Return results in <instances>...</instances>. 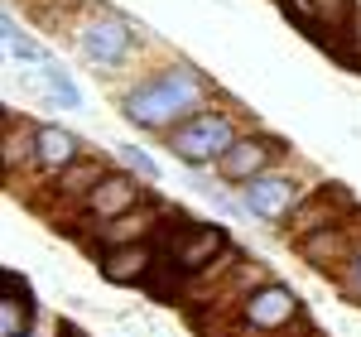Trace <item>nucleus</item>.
Masks as SVG:
<instances>
[{
    "label": "nucleus",
    "mask_w": 361,
    "mask_h": 337,
    "mask_svg": "<svg viewBox=\"0 0 361 337\" xmlns=\"http://www.w3.org/2000/svg\"><path fill=\"white\" fill-rule=\"evenodd\" d=\"M207 97H212V82L197 73L193 63H169V68H159V73H149V78H140L135 87L121 92V116L135 130L169 135L188 116L207 111Z\"/></svg>",
    "instance_id": "obj_1"
},
{
    "label": "nucleus",
    "mask_w": 361,
    "mask_h": 337,
    "mask_svg": "<svg viewBox=\"0 0 361 337\" xmlns=\"http://www.w3.org/2000/svg\"><path fill=\"white\" fill-rule=\"evenodd\" d=\"M159 255L173 260L183 275H217L226 260H236V246H231V236H226L222 226L212 222H197V217H183V212H173V222L159 231Z\"/></svg>",
    "instance_id": "obj_2"
},
{
    "label": "nucleus",
    "mask_w": 361,
    "mask_h": 337,
    "mask_svg": "<svg viewBox=\"0 0 361 337\" xmlns=\"http://www.w3.org/2000/svg\"><path fill=\"white\" fill-rule=\"evenodd\" d=\"M279 10L289 15V25L299 29L304 39H313L323 54L357 63V0H279Z\"/></svg>",
    "instance_id": "obj_3"
},
{
    "label": "nucleus",
    "mask_w": 361,
    "mask_h": 337,
    "mask_svg": "<svg viewBox=\"0 0 361 337\" xmlns=\"http://www.w3.org/2000/svg\"><path fill=\"white\" fill-rule=\"evenodd\" d=\"M241 140V125H236V116H226V111H197L188 116L178 130H169L164 135V149L178 159V164H188V168H217V159H222L231 145Z\"/></svg>",
    "instance_id": "obj_4"
},
{
    "label": "nucleus",
    "mask_w": 361,
    "mask_h": 337,
    "mask_svg": "<svg viewBox=\"0 0 361 337\" xmlns=\"http://www.w3.org/2000/svg\"><path fill=\"white\" fill-rule=\"evenodd\" d=\"M236 323H241L246 333L275 337V333H284V328L299 323V294H294L289 284L265 280V275H260V280L236 299Z\"/></svg>",
    "instance_id": "obj_5"
},
{
    "label": "nucleus",
    "mask_w": 361,
    "mask_h": 337,
    "mask_svg": "<svg viewBox=\"0 0 361 337\" xmlns=\"http://www.w3.org/2000/svg\"><path fill=\"white\" fill-rule=\"evenodd\" d=\"M284 154H289V145L279 140V135H260V130H250V135H246V130H241V140L217 159V178H222V183H236V188H246V183L260 178V173H270Z\"/></svg>",
    "instance_id": "obj_6"
},
{
    "label": "nucleus",
    "mask_w": 361,
    "mask_h": 337,
    "mask_svg": "<svg viewBox=\"0 0 361 337\" xmlns=\"http://www.w3.org/2000/svg\"><path fill=\"white\" fill-rule=\"evenodd\" d=\"M241 202H246L250 217H260V222H289L304 207V183L294 173H284V168H270V173H260L255 183L241 188Z\"/></svg>",
    "instance_id": "obj_7"
},
{
    "label": "nucleus",
    "mask_w": 361,
    "mask_h": 337,
    "mask_svg": "<svg viewBox=\"0 0 361 337\" xmlns=\"http://www.w3.org/2000/svg\"><path fill=\"white\" fill-rule=\"evenodd\" d=\"M140 207H145V178H135L130 168H111L82 202V217L87 222H116L126 212H140Z\"/></svg>",
    "instance_id": "obj_8"
},
{
    "label": "nucleus",
    "mask_w": 361,
    "mask_h": 337,
    "mask_svg": "<svg viewBox=\"0 0 361 337\" xmlns=\"http://www.w3.org/2000/svg\"><path fill=\"white\" fill-rule=\"evenodd\" d=\"M78 49H82L97 68H126V58L135 54V29L126 25V20H87L78 25Z\"/></svg>",
    "instance_id": "obj_9"
},
{
    "label": "nucleus",
    "mask_w": 361,
    "mask_h": 337,
    "mask_svg": "<svg viewBox=\"0 0 361 337\" xmlns=\"http://www.w3.org/2000/svg\"><path fill=\"white\" fill-rule=\"evenodd\" d=\"M357 236L347 222H328V226H308L294 236V251L304 255L313 270H347V260L357 255Z\"/></svg>",
    "instance_id": "obj_10"
},
{
    "label": "nucleus",
    "mask_w": 361,
    "mask_h": 337,
    "mask_svg": "<svg viewBox=\"0 0 361 337\" xmlns=\"http://www.w3.org/2000/svg\"><path fill=\"white\" fill-rule=\"evenodd\" d=\"M82 154H87V145L73 130H63L54 121H34V173L58 178L63 168H73Z\"/></svg>",
    "instance_id": "obj_11"
},
{
    "label": "nucleus",
    "mask_w": 361,
    "mask_h": 337,
    "mask_svg": "<svg viewBox=\"0 0 361 337\" xmlns=\"http://www.w3.org/2000/svg\"><path fill=\"white\" fill-rule=\"evenodd\" d=\"M159 265V246L154 241H135V246H116V251L97 255V270L106 284H149Z\"/></svg>",
    "instance_id": "obj_12"
},
{
    "label": "nucleus",
    "mask_w": 361,
    "mask_h": 337,
    "mask_svg": "<svg viewBox=\"0 0 361 337\" xmlns=\"http://www.w3.org/2000/svg\"><path fill=\"white\" fill-rule=\"evenodd\" d=\"M5 289L0 294V337H29L39 328V299L20 270H5Z\"/></svg>",
    "instance_id": "obj_13"
},
{
    "label": "nucleus",
    "mask_w": 361,
    "mask_h": 337,
    "mask_svg": "<svg viewBox=\"0 0 361 337\" xmlns=\"http://www.w3.org/2000/svg\"><path fill=\"white\" fill-rule=\"evenodd\" d=\"M106 173H111V164H106V159H92V154H82L73 168H63L54 183H49V193H54L63 207H82L87 197H92V188H97Z\"/></svg>",
    "instance_id": "obj_14"
},
{
    "label": "nucleus",
    "mask_w": 361,
    "mask_h": 337,
    "mask_svg": "<svg viewBox=\"0 0 361 337\" xmlns=\"http://www.w3.org/2000/svg\"><path fill=\"white\" fill-rule=\"evenodd\" d=\"M39 78H44V87L54 92V102L63 106V111H78V106H82V87L73 82V78H68V68H58L54 58L39 68Z\"/></svg>",
    "instance_id": "obj_15"
},
{
    "label": "nucleus",
    "mask_w": 361,
    "mask_h": 337,
    "mask_svg": "<svg viewBox=\"0 0 361 337\" xmlns=\"http://www.w3.org/2000/svg\"><path fill=\"white\" fill-rule=\"evenodd\" d=\"M116 154H121V159H126V168H130L135 178H145V183H159V178H164V173H159V164H154V154H145L140 145H121Z\"/></svg>",
    "instance_id": "obj_16"
},
{
    "label": "nucleus",
    "mask_w": 361,
    "mask_h": 337,
    "mask_svg": "<svg viewBox=\"0 0 361 337\" xmlns=\"http://www.w3.org/2000/svg\"><path fill=\"white\" fill-rule=\"evenodd\" d=\"M5 49H10V58H20V63H39V68L49 63V54H44V49H39V44L29 39L25 29H20L15 39H5Z\"/></svg>",
    "instance_id": "obj_17"
},
{
    "label": "nucleus",
    "mask_w": 361,
    "mask_h": 337,
    "mask_svg": "<svg viewBox=\"0 0 361 337\" xmlns=\"http://www.w3.org/2000/svg\"><path fill=\"white\" fill-rule=\"evenodd\" d=\"M342 289H347V294L361 304V246H357V255L347 260V270H342Z\"/></svg>",
    "instance_id": "obj_18"
},
{
    "label": "nucleus",
    "mask_w": 361,
    "mask_h": 337,
    "mask_svg": "<svg viewBox=\"0 0 361 337\" xmlns=\"http://www.w3.org/2000/svg\"><path fill=\"white\" fill-rule=\"evenodd\" d=\"M54 333H58V328H54ZM54 333H49V328H34V333H29V337H54Z\"/></svg>",
    "instance_id": "obj_19"
}]
</instances>
